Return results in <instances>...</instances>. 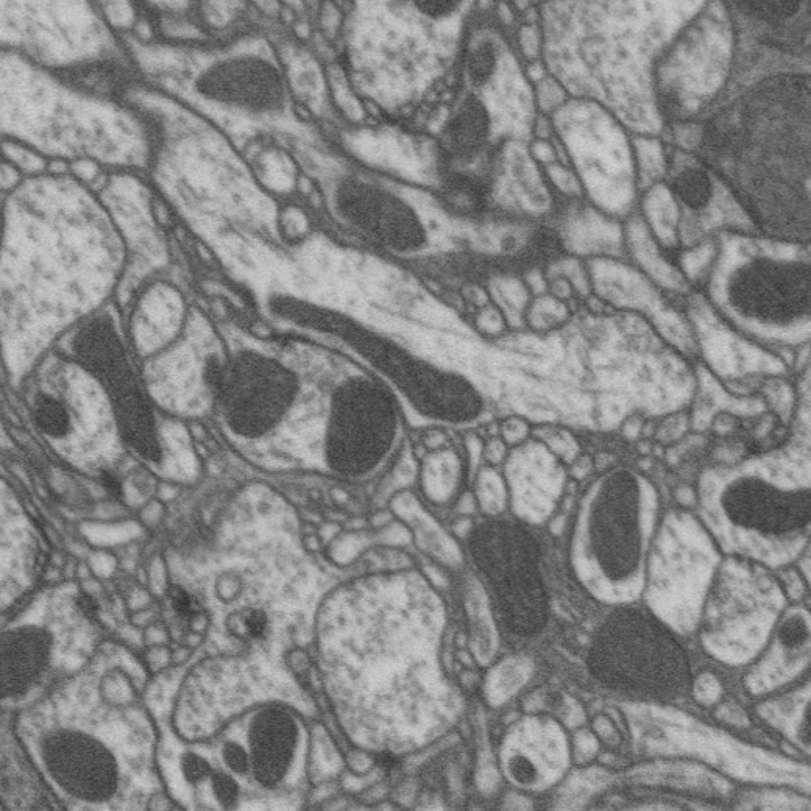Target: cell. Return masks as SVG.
I'll return each mask as SVG.
<instances>
[{"label": "cell", "instance_id": "6da1fadb", "mask_svg": "<svg viewBox=\"0 0 811 811\" xmlns=\"http://www.w3.org/2000/svg\"><path fill=\"white\" fill-rule=\"evenodd\" d=\"M656 496L645 479L613 470L588 492L574 540L582 581L609 603H626L643 588Z\"/></svg>", "mask_w": 811, "mask_h": 811}, {"label": "cell", "instance_id": "7a4b0ae2", "mask_svg": "<svg viewBox=\"0 0 811 811\" xmlns=\"http://www.w3.org/2000/svg\"><path fill=\"white\" fill-rule=\"evenodd\" d=\"M707 493L710 515L732 546L771 564L787 562L801 551L810 523L807 479L768 465L730 472L718 489Z\"/></svg>", "mask_w": 811, "mask_h": 811}, {"label": "cell", "instance_id": "3957f363", "mask_svg": "<svg viewBox=\"0 0 811 811\" xmlns=\"http://www.w3.org/2000/svg\"><path fill=\"white\" fill-rule=\"evenodd\" d=\"M590 668L607 687L646 699H670L687 684L688 665L668 627L654 615L621 609L596 634Z\"/></svg>", "mask_w": 811, "mask_h": 811}, {"label": "cell", "instance_id": "277c9868", "mask_svg": "<svg viewBox=\"0 0 811 811\" xmlns=\"http://www.w3.org/2000/svg\"><path fill=\"white\" fill-rule=\"evenodd\" d=\"M400 434L398 397L383 381L355 376L334 390L323 443L334 472H376L394 453Z\"/></svg>", "mask_w": 811, "mask_h": 811}, {"label": "cell", "instance_id": "5b68a950", "mask_svg": "<svg viewBox=\"0 0 811 811\" xmlns=\"http://www.w3.org/2000/svg\"><path fill=\"white\" fill-rule=\"evenodd\" d=\"M470 554L510 632L532 635L548 613L537 543L523 526L492 520L470 535Z\"/></svg>", "mask_w": 811, "mask_h": 811}, {"label": "cell", "instance_id": "8992f818", "mask_svg": "<svg viewBox=\"0 0 811 811\" xmlns=\"http://www.w3.org/2000/svg\"><path fill=\"white\" fill-rule=\"evenodd\" d=\"M741 568L716 582L699 618L705 649L729 665L751 662L766 648L785 604L773 579Z\"/></svg>", "mask_w": 811, "mask_h": 811}, {"label": "cell", "instance_id": "52a82bcc", "mask_svg": "<svg viewBox=\"0 0 811 811\" xmlns=\"http://www.w3.org/2000/svg\"><path fill=\"white\" fill-rule=\"evenodd\" d=\"M208 384L236 436L263 439L297 403L300 379L272 356L242 351L227 364L209 365Z\"/></svg>", "mask_w": 811, "mask_h": 811}, {"label": "cell", "instance_id": "ba28073f", "mask_svg": "<svg viewBox=\"0 0 811 811\" xmlns=\"http://www.w3.org/2000/svg\"><path fill=\"white\" fill-rule=\"evenodd\" d=\"M729 311L763 333L787 336L810 316V270L797 259L757 256L730 272L724 286Z\"/></svg>", "mask_w": 811, "mask_h": 811}, {"label": "cell", "instance_id": "9c48e42d", "mask_svg": "<svg viewBox=\"0 0 811 811\" xmlns=\"http://www.w3.org/2000/svg\"><path fill=\"white\" fill-rule=\"evenodd\" d=\"M333 205L348 227L386 252L412 256L429 247V230L422 214L383 183L345 175L334 186Z\"/></svg>", "mask_w": 811, "mask_h": 811}, {"label": "cell", "instance_id": "30bf717a", "mask_svg": "<svg viewBox=\"0 0 811 811\" xmlns=\"http://www.w3.org/2000/svg\"><path fill=\"white\" fill-rule=\"evenodd\" d=\"M200 89L209 99L255 116H278L286 108L280 69L259 55H238L209 69Z\"/></svg>", "mask_w": 811, "mask_h": 811}, {"label": "cell", "instance_id": "8fae6325", "mask_svg": "<svg viewBox=\"0 0 811 811\" xmlns=\"http://www.w3.org/2000/svg\"><path fill=\"white\" fill-rule=\"evenodd\" d=\"M567 754L564 735L556 724L531 719L507 738L504 769L520 787L545 788L564 773Z\"/></svg>", "mask_w": 811, "mask_h": 811}, {"label": "cell", "instance_id": "7c38bea8", "mask_svg": "<svg viewBox=\"0 0 811 811\" xmlns=\"http://www.w3.org/2000/svg\"><path fill=\"white\" fill-rule=\"evenodd\" d=\"M774 643L762 662L746 677L752 695L771 693L804 673L810 654V618L804 609H793L779 620Z\"/></svg>", "mask_w": 811, "mask_h": 811}, {"label": "cell", "instance_id": "4fadbf2b", "mask_svg": "<svg viewBox=\"0 0 811 811\" xmlns=\"http://www.w3.org/2000/svg\"><path fill=\"white\" fill-rule=\"evenodd\" d=\"M492 121L486 105L475 96H468L457 105L440 133L443 153L456 163H468L487 146Z\"/></svg>", "mask_w": 811, "mask_h": 811}, {"label": "cell", "instance_id": "5bb4252c", "mask_svg": "<svg viewBox=\"0 0 811 811\" xmlns=\"http://www.w3.org/2000/svg\"><path fill=\"white\" fill-rule=\"evenodd\" d=\"M294 724L283 716L264 718L255 737V763L259 779L273 783L283 777L294 752Z\"/></svg>", "mask_w": 811, "mask_h": 811}, {"label": "cell", "instance_id": "9a60e30c", "mask_svg": "<svg viewBox=\"0 0 811 811\" xmlns=\"http://www.w3.org/2000/svg\"><path fill=\"white\" fill-rule=\"evenodd\" d=\"M810 695L807 688L794 691L793 695L782 696L776 701L766 702L760 715L771 726L782 732L791 743L802 751L810 752Z\"/></svg>", "mask_w": 811, "mask_h": 811}, {"label": "cell", "instance_id": "2e32d148", "mask_svg": "<svg viewBox=\"0 0 811 811\" xmlns=\"http://www.w3.org/2000/svg\"><path fill=\"white\" fill-rule=\"evenodd\" d=\"M443 195L457 211L473 213L484 205L486 192L479 178L464 172H454L443 181Z\"/></svg>", "mask_w": 811, "mask_h": 811}, {"label": "cell", "instance_id": "e0dca14e", "mask_svg": "<svg viewBox=\"0 0 811 811\" xmlns=\"http://www.w3.org/2000/svg\"><path fill=\"white\" fill-rule=\"evenodd\" d=\"M674 192L688 208L702 209L712 199L713 183L705 170L685 169L674 180Z\"/></svg>", "mask_w": 811, "mask_h": 811}, {"label": "cell", "instance_id": "ac0fdd59", "mask_svg": "<svg viewBox=\"0 0 811 811\" xmlns=\"http://www.w3.org/2000/svg\"><path fill=\"white\" fill-rule=\"evenodd\" d=\"M33 415H35L39 428L43 429L44 433L49 434V436L57 437V439L66 436L69 429H71V418H69L68 409L52 395L41 394L36 397Z\"/></svg>", "mask_w": 811, "mask_h": 811}, {"label": "cell", "instance_id": "d6986e66", "mask_svg": "<svg viewBox=\"0 0 811 811\" xmlns=\"http://www.w3.org/2000/svg\"><path fill=\"white\" fill-rule=\"evenodd\" d=\"M498 66V52L490 39H481L472 47L467 58V72L470 82L475 86L489 83Z\"/></svg>", "mask_w": 811, "mask_h": 811}, {"label": "cell", "instance_id": "ffe728a7", "mask_svg": "<svg viewBox=\"0 0 811 811\" xmlns=\"http://www.w3.org/2000/svg\"><path fill=\"white\" fill-rule=\"evenodd\" d=\"M735 5L743 15L766 24H780L794 18L802 8L799 2H740Z\"/></svg>", "mask_w": 811, "mask_h": 811}, {"label": "cell", "instance_id": "44dd1931", "mask_svg": "<svg viewBox=\"0 0 811 811\" xmlns=\"http://www.w3.org/2000/svg\"><path fill=\"white\" fill-rule=\"evenodd\" d=\"M231 631L241 637L252 638V640H263L269 632V618L266 613L259 609H248L239 615L231 618Z\"/></svg>", "mask_w": 811, "mask_h": 811}, {"label": "cell", "instance_id": "7402d4cb", "mask_svg": "<svg viewBox=\"0 0 811 811\" xmlns=\"http://www.w3.org/2000/svg\"><path fill=\"white\" fill-rule=\"evenodd\" d=\"M414 8L418 15L433 19V21H443V19L456 15L461 4L456 0H418L415 2Z\"/></svg>", "mask_w": 811, "mask_h": 811}, {"label": "cell", "instance_id": "603a6c76", "mask_svg": "<svg viewBox=\"0 0 811 811\" xmlns=\"http://www.w3.org/2000/svg\"><path fill=\"white\" fill-rule=\"evenodd\" d=\"M169 599L170 606L181 620H194L199 615V603L195 601L191 593L186 592L185 588L178 587V585L170 588Z\"/></svg>", "mask_w": 811, "mask_h": 811}, {"label": "cell", "instance_id": "cb8c5ba5", "mask_svg": "<svg viewBox=\"0 0 811 811\" xmlns=\"http://www.w3.org/2000/svg\"><path fill=\"white\" fill-rule=\"evenodd\" d=\"M213 791L216 793L217 801L225 807H233L238 804L239 788L227 774L217 773L213 776Z\"/></svg>", "mask_w": 811, "mask_h": 811}, {"label": "cell", "instance_id": "d4e9b609", "mask_svg": "<svg viewBox=\"0 0 811 811\" xmlns=\"http://www.w3.org/2000/svg\"><path fill=\"white\" fill-rule=\"evenodd\" d=\"M181 768H183V776L189 782H202L211 776V766L205 758L197 754H186L181 760Z\"/></svg>", "mask_w": 811, "mask_h": 811}, {"label": "cell", "instance_id": "484cf974", "mask_svg": "<svg viewBox=\"0 0 811 811\" xmlns=\"http://www.w3.org/2000/svg\"><path fill=\"white\" fill-rule=\"evenodd\" d=\"M222 755H224L225 763H227L228 768H230L233 773L239 774V776L247 773L248 755L247 752H245V749L242 748L241 744H225Z\"/></svg>", "mask_w": 811, "mask_h": 811}, {"label": "cell", "instance_id": "4316f807", "mask_svg": "<svg viewBox=\"0 0 811 811\" xmlns=\"http://www.w3.org/2000/svg\"><path fill=\"white\" fill-rule=\"evenodd\" d=\"M695 693L699 701L704 702V704H712V702L718 699L719 684L716 682L715 677L707 674V676H702L701 679H698V682H696Z\"/></svg>", "mask_w": 811, "mask_h": 811}, {"label": "cell", "instance_id": "83f0119b", "mask_svg": "<svg viewBox=\"0 0 811 811\" xmlns=\"http://www.w3.org/2000/svg\"><path fill=\"white\" fill-rule=\"evenodd\" d=\"M107 15L113 24L121 25V27H127L133 22L132 7H128L127 4H122V2L121 4L119 2L108 4Z\"/></svg>", "mask_w": 811, "mask_h": 811}, {"label": "cell", "instance_id": "f1b7e54d", "mask_svg": "<svg viewBox=\"0 0 811 811\" xmlns=\"http://www.w3.org/2000/svg\"><path fill=\"white\" fill-rule=\"evenodd\" d=\"M7 152L16 163L21 164L22 167H27V169L33 170L43 166V161L38 160L36 156L30 155V153L24 152L22 149L8 146Z\"/></svg>", "mask_w": 811, "mask_h": 811}, {"label": "cell", "instance_id": "f546056e", "mask_svg": "<svg viewBox=\"0 0 811 811\" xmlns=\"http://www.w3.org/2000/svg\"><path fill=\"white\" fill-rule=\"evenodd\" d=\"M100 481H102L103 487L110 492V495L116 496V498H121L122 496V486L119 479L110 472H102L100 475Z\"/></svg>", "mask_w": 811, "mask_h": 811}, {"label": "cell", "instance_id": "4dcf8cb0", "mask_svg": "<svg viewBox=\"0 0 811 811\" xmlns=\"http://www.w3.org/2000/svg\"><path fill=\"white\" fill-rule=\"evenodd\" d=\"M77 604L78 607L82 609V612L85 613V615H88V617H94V615H96L97 613V610H99L96 601H94V599L88 595L78 596Z\"/></svg>", "mask_w": 811, "mask_h": 811}, {"label": "cell", "instance_id": "1f68e13d", "mask_svg": "<svg viewBox=\"0 0 811 811\" xmlns=\"http://www.w3.org/2000/svg\"><path fill=\"white\" fill-rule=\"evenodd\" d=\"M75 172H77L80 177L85 178V180H91V178L96 175V166L93 163H89V161H82V163H78L75 166Z\"/></svg>", "mask_w": 811, "mask_h": 811}, {"label": "cell", "instance_id": "d6a6232c", "mask_svg": "<svg viewBox=\"0 0 811 811\" xmlns=\"http://www.w3.org/2000/svg\"><path fill=\"white\" fill-rule=\"evenodd\" d=\"M16 177H18V175H16L15 172H13V169H11V167H4V185L7 186L13 185V183H15Z\"/></svg>", "mask_w": 811, "mask_h": 811}]
</instances>
